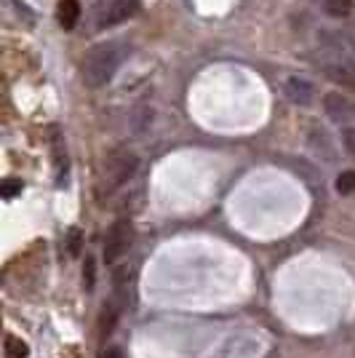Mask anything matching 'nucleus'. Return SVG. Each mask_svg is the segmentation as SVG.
<instances>
[{"label": "nucleus", "mask_w": 355, "mask_h": 358, "mask_svg": "<svg viewBox=\"0 0 355 358\" xmlns=\"http://www.w3.org/2000/svg\"><path fill=\"white\" fill-rule=\"evenodd\" d=\"M129 51H131V43H126V41H104V43L94 45L83 59L86 86L99 89L104 83H110L113 75L118 73V67L123 64V59L129 57Z\"/></svg>", "instance_id": "f257e3e1"}, {"label": "nucleus", "mask_w": 355, "mask_h": 358, "mask_svg": "<svg viewBox=\"0 0 355 358\" xmlns=\"http://www.w3.org/2000/svg\"><path fill=\"white\" fill-rule=\"evenodd\" d=\"M142 0H94V27L96 30H110L115 24H123L139 11Z\"/></svg>", "instance_id": "f03ea898"}, {"label": "nucleus", "mask_w": 355, "mask_h": 358, "mask_svg": "<svg viewBox=\"0 0 355 358\" xmlns=\"http://www.w3.org/2000/svg\"><path fill=\"white\" fill-rule=\"evenodd\" d=\"M315 64L324 70V75L337 83L342 89L355 91V59L345 57V54H334V51H321V57L315 59Z\"/></svg>", "instance_id": "7ed1b4c3"}, {"label": "nucleus", "mask_w": 355, "mask_h": 358, "mask_svg": "<svg viewBox=\"0 0 355 358\" xmlns=\"http://www.w3.org/2000/svg\"><path fill=\"white\" fill-rule=\"evenodd\" d=\"M136 169H139V158L133 155L131 150H115L107 158V166H104V187L107 190L123 187L136 174Z\"/></svg>", "instance_id": "20e7f679"}, {"label": "nucleus", "mask_w": 355, "mask_h": 358, "mask_svg": "<svg viewBox=\"0 0 355 358\" xmlns=\"http://www.w3.org/2000/svg\"><path fill=\"white\" fill-rule=\"evenodd\" d=\"M133 238V230L129 220H118V222L110 227L107 233V243H104V265H115L123 254L129 252Z\"/></svg>", "instance_id": "39448f33"}, {"label": "nucleus", "mask_w": 355, "mask_h": 358, "mask_svg": "<svg viewBox=\"0 0 355 358\" xmlns=\"http://www.w3.org/2000/svg\"><path fill=\"white\" fill-rule=\"evenodd\" d=\"M318 43L324 51L355 57V30H337V27H318Z\"/></svg>", "instance_id": "423d86ee"}, {"label": "nucleus", "mask_w": 355, "mask_h": 358, "mask_svg": "<svg viewBox=\"0 0 355 358\" xmlns=\"http://www.w3.org/2000/svg\"><path fill=\"white\" fill-rule=\"evenodd\" d=\"M324 113L334 123H350V120H355V102L347 94L331 91L324 96Z\"/></svg>", "instance_id": "0eeeda50"}, {"label": "nucleus", "mask_w": 355, "mask_h": 358, "mask_svg": "<svg viewBox=\"0 0 355 358\" xmlns=\"http://www.w3.org/2000/svg\"><path fill=\"white\" fill-rule=\"evenodd\" d=\"M283 91H286L289 102H294V105H299V107H307L315 102V83L307 80L305 75H291V78L286 80Z\"/></svg>", "instance_id": "6e6552de"}, {"label": "nucleus", "mask_w": 355, "mask_h": 358, "mask_svg": "<svg viewBox=\"0 0 355 358\" xmlns=\"http://www.w3.org/2000/svg\"><path fill=\"white\" fill-rule=\"evenodd\" d=\"M80 19V3L78 0H59V24L70 32Z\"/></svg>", "instance_id": "1a4fd4ad"}, {"label": "nucleus", "mask_w": 355, "mask_h": 358, "mask_svg": "<svg viewBox=\"0 0 355 358\" xmlns=\"http://www.w3.org/2000/svg\"><path fill=\"white\" fill-rule=\"evenodd\" d=\"M315 3L331 19H347V16L353 14V0H315Z\"/></svg>", "instance_id": "9d476101"}, {"label": "nucleus", "mask_w": 355, "mask_h": 358, "mask_svg": "<svg viewBox=\"0 0 355 358\" xmlns=\"http://www.w3.org/2000/svg\"><path fill=\"white\" fill-rule=\"evenodd\" d=\"M3 358H30V348L24 340H19V337H6V353Z\"/></svg>", "instance_id": "9b49d317"}, {"label": "nucleus", "mask_w": 355, "mask_h": 358, "mask_svg": "<svg viewBox=\"0 0 355 358\" xmlns=\"http://www.w3.org/2000/svg\"><path fill=\"white\" fill-rule=\"evenodd\" d=\"M115 321H118V310H115L113 305H104L102 315H99V331H102V334H110L113 327H115Z\"/></svg>", "instance_id": "f8f14e48"}, {"label": "nucleus", "mask_w": 355, "mask_h": 358, "mask_svg": "<svg viewBox=\"0 0 355 358\" xmlns=\"http://www.w3.org/2000/svg\"><path fill=\"white\" fill-rule=\"evenodd\" d=\"M337 193L340 195L355 193V171H342L340 177H337Z\"/></svg>", "instance_id": "ddd939ff"}, {"label": "nucleus", "mask_w": 355, "mask_h": 358, "mask_svg": "<svg viewBox=\"0 0 355 358\" xmlns=\"http://www.w3.org/2000/svg\"><path fill=\"white\" fill-rule=\"evenodd\" d=\"M80 243H83V233L78 227H70V233H67V252L78 257L80 254Z\"/></svg>", "instance_id": "4468645a"}, {"label": "nucleus", "mask_w": 355, "mask_h": 358, "mask_svg": "<svg viewBox=\"0 0 355 358\" xmlns=\"http://www.w3.org/2000/svg\"><path fill=\"white\" fill-rule=\"evenodd\" d=\"M94 284H96V262H94L91 257H86V265H83V286L91 292Z\"/></svg>", "instance_id": "2eb2a0df"}, {"label": "nucleus", "mask_w": 355, "mask_h": 358, "mask_svg": "<svg viewBox=\"0 0 355 358\" xmlns=\"http://www.w3.org/2000/svg\"><path fill=\"white\" fill-rule=\"evenodd\" d=\"M19 193H22V179H6L3 187H0V195H3L6 201H11V198Z\"/></svg>", "instance_id": "dca6fc26"}, {"label": "nucleus", "mask_w": 355, "mask_h": 358, "mask_svg": "<svg viewBox=\"0 0 355 358\" xmlns=\"http://www.w3.org/2000/svg\"><path fill=\"white\" fill-rule=\"evenodd\" d=\"M342 142H345V150H347L350 155H355V126L345 129V134H342Z\"/></svg>", "instance_id": "f3484780"}, {"label": "nucleus", "mask_w": 355, "mask_h": 358, "mask_svg": "<svg viewBox=\"0 0 355 358\" xmlns=\"http://www.w3.org/2000/svg\"><path fill=\"white\" fill-rule=\"evenodd\" d=\"M102 358H123V350H120V348H115V345H110V348L102 353Z\"/></svg>", "instance_id": "a211bd4d"}]
</instances>
